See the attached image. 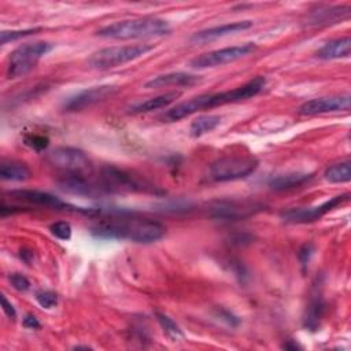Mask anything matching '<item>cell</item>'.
<instances>
[{
    "instance_id": "obj_13",
    "label": "cell",
    "mask_w": 351,
    "mask_h": 351,
    "mask_svg": "<svg viewBox=\"0 0 351 351\" xmlns=\"http://www.w3.org/2000/svg\"><path fill=\"white\" fill-rule=\"evenodd\" d=\"M117 90H118V88L114 85H100V86L84 89V90L78 92L77 95L69 97L64 101L63 108L66 111H82L85 108H89V107L111 97Z\"/></svg>"
},
{
    "instance_id": "obj_34",
    "label": "cell",
    "mask_w": 351,
    "mask_h": 351,
    "mask_svg": "<svg viewBox=\"0 0 351 351\" xmlns=\"http://www.w3.org/2000/svg\"><path fill=\"white\" fill-rule=\"evenodd\" d=\"M282 347H284V348H287V350H296V348H299V346H298L296 343H291V341L285 343Z\"/></svg>"
},
{
    "instance_id": "obj_33",
    "label": "cell",
    "mask_w": 351,
    "mask_h": 351,
    "mask_svg": "<svg viewBox=\"0 0 351 351\" xmlns=\"http://www.w3.org/2000/svg\"><path fill=\"white\" fill-rule=\"evenodd\" d=\"M23 326L25 328H29V329H36V328H40V322L38 319L32 315V314H27L25 318H23Z\"/></svg>"
},
{
    "instance_id": "obj_32",
    "label": "cell",
    "mask_w": 351,
    "mask_h": 351,
    "mask_svg": "<svg viewBox=\"0 0 351 351\" xmlns=\"http://www.w3.org/2000/svg\"><path fill=\"white\" fill-rule=\"evenodd\" d=\"M1 306H3L4 313H5L11 319H15V318H16V311H15L14 306L7 300V298H5L4 295H1Z\"/></svg>"
},
{
    "instance_id": "obj_26",
    "label": "cell",
    "mask_w": 351,
    "mask_h": 351,
    "mask_svg": "<svg viewBox=\"0 0 351 351\" xmlns=\"http://www.w3.org/2000/svg\"><path fill=\"white\" fill-rule=\"evenodd\" d=\"M40 29H23V30H3L0 33V43L7 44L10 41H15L27 36L37 33Z\"/></svg>"
},
{
    "instance_id": "obj_11",
    "label": "cell",
    "mask_w": 351,
    "mask_h": 351,
    "mask_svg": "<svg viewBox=\"0 0 351 351\" xmlns=\"http://www.w3.org/2000/svg\"><path fill=\"white\" fill-rule=\"evenodd\" d=\"M350 199V193H344V195H339L332 197L330 200L317 206V207H308V208H289L287 211L281 213V218L285 222H291V223H307V222H313L319 219L322 215H325L326 213H329L330 210H333L335 207H337L341 203H346Z\"/></svg>"
},
{
    "instance_id": "obj_23",
    "label": "cell",
    "mask_w": 351,
    "mask_h": 351,
    "mask_svg": "<svg viewBox=\"0 0 351 351\" xmlns=\"http://www.w3.org/2000/svg\"><path fill=\"white\" fill-rule=\"evenodd\" d=\"M221 122L219 115H200L192 121L189 126V133L193 137H200L211 130H214Z\"/></svg>"
},
{
    "instance_id": "obj_14",
    "label": "cell",
    "mask_w": 351,
    "mask_h": 351,
    "mask_svg": "<svg viewBox=\"0 0 351 351\" xmlns=\"http://www.w3.org/2000/svg\"><path fill=\"white\" fill-rule=\"evenodd\" d=\"M351 104L350 95H340V96H330V97H317L304 101L299 107L300 115H318L326 112H336V111H348Z\"/></svg>"
},
{
    "instance_id": "obj_21",
    "label": "cell",
    "mask_w": 351,
    "mask_h": 351,
    "mask_svg": "<svg viewBox=\"0 0 351 351\" xmlns=\"http://www.w3.org/2000/svg\"><path fill=\"white\" fill-rule=\"evenodd\" d=\"M32 176L30 169L19 162H1L0 177L8 181H25Z\"/></svg>"
},
{
    "instance_id": "obj_19",
    "label": "cell",
    "mask_w": 351,
    "mask_h": 351,
    "mask_svg": "<svg viewBox=\"0 0 351 351\" xmlns=\"http://www.w3.org/2000/svg\"><path fill=\"white\" fill-rule=\"evenodd\" d=\"M313 178V174L307 173H288L273 177L269 181V186L274 191H287L296 186H302L303 184L308 182Z\"/></svg>"
},
{
    "instance_id": "obj_27",
    "label": "cell",
    "mask_w": 351,
    "mask_h": 351,
    "mask_svg": "<svg viewBox=\"0 0 351 351\" xmlns=\"http://www.w3.org/2000/svg\"><path fill=\"white\" fill-rule=\"evenodd\" d=\"M51 233L59 240H69L71 237V226L66 221H58L49 226Z\"/></svg>"
},
{
    "instance_id": "obj_12",
    "label": "cell",
    "mask_w": 351,
    "mask_h": 351,
    "mask_svg": "<svg viewBox=\"0 0 351 351\" xmlns=\"http://www.w3.org/2000/svg\"><path fill=\"white\" fill-rule=\"evenodd\" d=\"M10 195L14 199L30 203V204H36V206H41V207H49L53 210H74V211H81L85 214H95L97 213L96 210H84L80 207H74L67 204L66 202L60 200L59 197L48 193V192H43V191H36V189H14L10 192Z\"/></svg>"
},
{
    "instance_id": "obj_25",
    "label": "cell",
    "mask_w": 351,
    "mask_h": 351,
    "mask_svg": "<svg viewBox=\"0 0 351 351\" xmlns=\"http://www.w3.org/2000/svg\"><path fill=\"white\" fill-rule=\"evenodd\" d=\"M155 315H156V319L160 324L163 332L167 335V337H170L173 341H180V340L185 339L180 326L169 315H166L163 313H159V311H156Z\"/></svg>"
},
{
    "instance_id": "obj_4",
    "label": "cell",
    "mask_w": 351,
    "mask_h": 351,
    "mask_svg": "<svg viewBox=\"0 0 351 351\" xmlns=\"http://www.w3.org/2000/svg\"><path fill=\"white\" fill-rule=\"evenodd\" d=\"M155 48L152 44H134V45H121V47H107L96 51L88 59V64L92 69L108 70L132 60H136Z\"/></svg>"
},
{
    "instance_id": "obj_20",
    "label": "cell",
    "mask_w": 351,
    "mask_h": 351,
    "mask_svg": "<svg viewBox=\"0 0 351 351\" xmlns=\"http://www.w3.org/2000/svg\"><path fill=\"white\" fill-rule=\"evenodd\" d=\"M180 95H181L180 92H167V93L151 97L145 101H141V103L130 107V112L132 114H143V112H149V111H154V110L167 107L177 97H180Z\"/></svg>"
},
{
    "instance_id": "obj_2",
    "label": "cell",
    "mask_w": 351,
    "mask_h": 351,
    "mask_svg": "<svg viewBox=\"0 0 351 351\" xmlns=\"http://www.w3.org/2000/svg\"><path fill=\"white\" fill-rule=\"evenodd\" d=\"M92 234L101 239H121L138 244H151L165 236V226L148 218H111L92 226Z\"/></svg>"
},
{
    "instance_id": "obj_6",
    "label": "cell",
    "mask_w": 351,
    "mask_h": 351,
    "mask_svg": "<svg viewBox=\"0 0 351 351\" xmlns=\"http://www.w3.org/2000/svg\"><path fill=\"white\" fill-rule=\"evenodd\" d=\"M51 166L64 173V176H88L92 169V160L88 155L73 147H58L47 155Z\"/></svg>"
},
{
    "instance_id": "obj_3",
    "label": "cell",
    "mask_w": 351,
    "mask_h": 351,
    "mask_svg": "<svg viewBox=\"0 0 351 351\" xmlns=\"http://www.w3.org/2000/svg\"><path fill=\"white\" fill-rule=\"evenodd\" d=\"M170 32L169 22L160 18H136L114 22L96 32L97 36L114 40L159 37Z\"/></svg>"
},
{
    "instance_id": "obj_24",
    "label": "cell",
    "mask_w": 351,
    "mask_h": 351,
    "mask_svg": "<svg viewBox=\"0 0 351 351\" xmlns=\"http://www.w3.org/2000/svg\"><path fill=\"white\" fill-rule=\"evenodd\" d=\"M324 177L326 181H329L332 184L348 182L351 180V163L348 160L335 163L325 170Z\"/></svg>"
},
{
    "instance_id": "obj_18",
    "label": "cell",
    "mask_w": 351,
    "mask_h": 351,
    "mask_svg": "<svg viewBox=\"0 0 351 351\" xmlns=\"http://www.w3.org/2000/svg\"><path fill=\"white\" fill-rule=\"evenodd\" d=\"M350 53H351L350 37H340V38L330 40L324 47H321L317 52V56L324 60H332V59L348 58Z\"/></svg>"
},
{
    "instance_id": "obj_28",
    "label": "cell",
    "mask_w": 351,
    "mask_h": 351,
    "mask_svg": "<svg viewBox=\"0 0 351 351\" xmlns=\"http://www.w3.org/2000/svg\"><path fill=\"white\" fill-rule=\"evenodd\" d=\"M36 300L43 308H52L58 304V295L51 291H43L36 295Z\"/></svg>"
},
{
    "instance_id": "obj_7",
    "label": "cell",
    "mask_w": 351,
    "mask_h": 351,
    "mask_svg": "<svg viewBox=\"0 0 351 351\" xmlns=\"http://www.w3.org/2000/svg\"><path fill=\"white\" fill-rule=\"evenodd\" d=\"M259 166L254 156H223L210 166V177L214 181H234L252 174Z\"/></svg>"
},
{
    "instance_id": "obj_16",
    "label": "cell",
    "mask_w": 351,
    "mask_h": 351,
    "mask_svg": "<svg viewBox=\"0 0 351 351\" xmlns=\"http://www.w3.org/2000/svg\"><path fill=\"white\" fill-rule=\"evenodd\" d=\"M199 81H200L199 75L177 71V73L156 75L149 81H147L144 86L148 89H158V88H166V86H192Z\"/></svg>"
},
{
    "instance_id": "obj_30",
    "label": "cell",
    "mask_w": 351,
    "mask_h": 351,
    "mask_svg": "<svg viewBox=\"0 0 351 351\" xmlns=\"http://www.w3.org/2000/svg\"><path fill=\"white\" fill-rule=\"evenodd\" d=\"M10 282H11V285H12L16 291H21V292H25V291H27V289L30 288L29 280H27L25 276L19 274V273L11 274V276H10Z\"/></svg>"
},
{
    "instance_id": "obj_15",
    "label": "cell",
    "mask_w": 351,
    "mask_h": 351,
    "mask_svg": "<svg viewBox=\"0 0 351 351\" xmlns=\"http://www.w3.org/2000/svg\"><path fill=\"white\" fill-rule=\"evenodd\" d=\"M252 25H254V22L247 19V21H237V22L225 23V25H221V26H214V27H210V29H204V30L196 32L191 37V43H193V44H206V43H210L213 40L247 30V29L252 27Z\"/></svg>"
},
{
    "instance_id": "obj_31",
    "label": "cell",
    "mask_w": 351,
    "mask_h": 351,
    "mask_svg": "<svg viewBox=\"0 0 351 351\" xmlns=\"http://www.w3.org/2000/svg\"><path fill=\"white\" fill-rule=\"evenodd\" d=\"M314 251H315V248H314V245L310 244V243L303 244V245L300 247V250H299V252H298V256H299V261H300V263H302L303 266L308 265L310 258L313 256Z\"/></svg>"
},
{
    "instance_id": "obj_29",
    "label": "cell",
    "mask_w": 351,
    "mask_h": 351,
    "mask_svg": "<svg viewBox=\"0 0 351 351\" xmlns=\"http://www.w3.org/2000/svg\"><path fill=\"white\" fill-rule=\"evenodd\" d=\"M48 143H49V140L44 136H40V134H29V136L25 137V144L34 148L36 151L45 149L48 147Z\"/></svg>"
},
{
    "instance_id": "obj_17",
    "label": "cell",
    "mask_w": 351,
    "mask_h": 351,
    "mask_svg": "<svg viewBox=\"0 0 351 351\" xmlns=\"http://www.w3.org/2000/svg\"><path fill=\"white\" fill-rule=\"evenodd\" d=\"M350 7H324L311 11L307 18V25L313 26H326L339 23L350 16Z\"/></svg>"
},
{
    "instance_id": "obj_5",
    "label": "cell",
    "mask_w": 351,
    "mask_h": 351,
    "mask_svg": "<svg viewBox=\"0 0 351 351\" xmlns=\"http://www.w3.org/2000/svg\"><path fill=\"white\" fill-rule=\"evenodd\" d=\"M52 49V45L47 41L26 43L19 45L10 53L7 74L10 78H18L32 71L38 60Z\"/></svg>"
},
{
    "instance_id": "obj_9",
    "label": "cell",
    "mask_w": 351,
    "mask_h": 351,
    "mask_svg": "<svg viewBox=\"0 0 351 351\" xmlns=\"http://www.w3.org/2000/svg\"><path fill=\"white\" fill-rule=\"evenodd\" d=\"M104 192H158L152 185L138 181L132 174L114 166H106L101 170V185Z\"/></svg>"
},
{
    "instance_id": "obj_8",
    "label": "cell",
    "mask_w": 351,
    "mask_h": 351,
    "mask_svg": "<svg viewBox=\"0 0 351 351\" xmlns=\"http://www.w3.org/2000/svg\"><path fill=\"white\" fill-rule=\"evenodd\" d=\"M256 45L254 43H245L240 45H232L215 51H210L193 58L189 62V66L193 69H207V67H217L226 63H232L239 60L251 52H254Z\"/></svg>"
},
{
    "instance_id": "obj_22",
    "label": "cell",
    "mask_w": 351,
    "mask_h": 351,
    "mask_svg": "<svg viewBox=\"0 0 351 351\" xmlns=\"http://www.w3.org/2000/svg\"><path fill=\"white\" fill-rule=\"evenodd\" d=\"M324 311H325V303L322 298L321 296L314 298L306 308L304 326L310 330H317L319 326V321L324 315Z\"/></svg>"
},
{
    "instance_id": "obj_10",
    "label": "cell",
    "mask_w": 351,
    "mask_h": 351,
    "mask_svg": "<svg viewBox=\"0 0 351 351\" xmlns=\"http://www.w3.org/2000/svg\"><path fill=\"white\" fill-rule=\"evenodd\" d=\"M262 208L261 203L252 200H218L213 204L210 213L214 218L236 221L254 215Z\"/></svg>"
},
{
    "instance_id": "obj_1",
    "label": "cell",
    "mask_w": 351,
    "mask_h": 351,
    "mask_svg": "<svg viewBox=\"0 0 351 351\" xmlns=\"http://www.w3.org/2000/svg\"><path fill=\"white\" fill-rule=\"evenodd\" d=\"M266 85V78L262 75H258L248 81L247 84L234 88L232 90L218 92V93H206L200 96H195L186 101L178 103L173 108L167 110L163 115V119L167 122H176L182 118H186L200 110H207L229 103H237L247 99H251L256 96Z\"/></svg>"
}]
</instances>
